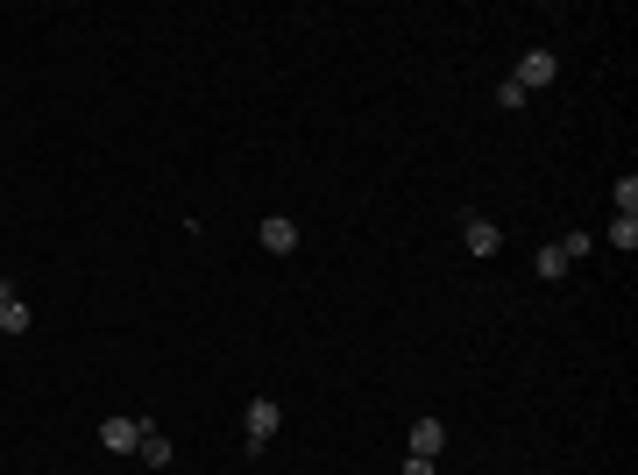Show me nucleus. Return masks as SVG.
Segmentation results:
<instances>
[{
  "instance_id": "obj_9",
  "label": "nucleus",
  "mask_w": 638,
  "mask_h": 475,
  "mask_svg": "<svg viewBox=\"0 0 638 475\" xmlns=\"http://www.w3.org/2000/svg\"><path fill=\"white\" fill-rule=\"evenodd\" d=\"M135 454H142L149 468H171V440H164V433H156V426L142 433V447H135Z\"/></svg>"
},
{
  "instance_id": "obj_8",
  "label": "nucleus",
  "mask_w": 638,
  "mask_h": 475,
  "mask_svg": "<svg viewBox=\"0 0 638 475\" xmlns=\"http://www.w3.org/2000/svg\"><path fill=\"white\" fill-rule=\"evenodd\" d=\"M440 447H447V426H440V419H419V426H412V454H426V461H433Z\"/></svg>"
},
{
  "instance_id": "obj_6",
  "label": "nucleus",
  "mask_w": 638,
  "mask_h": 475,
  "mask_svg": "<svg viewBox=\"0 0 638 475\" xmlns=\"http://www.w3.org/2000/svg\"><path fill=\"white\" fill-rule=\"evenodd\" d=\"M256 234H263V249H270V256H291V249H298V227H291L284 213H270Z\"/></svg>"
},
{
  "instance_id": "obj_1",
  "label": "nucleus",
  "mask_w": 638,
  "mask_h": 475,
  "mask_svg": "<svg viewBox=\"0 0 638 475\" xmlns=\"http://www.w3.org/2000/svg\"><path fill=\"white\" fill-rule=\"evenodd\" d=\"M242 419H249V454H263V447L277 440V426H284V412H277V398H256V405H249Z\"/></svg>"
},
{
  "instance_id": "obj_10",
  "label": "nucleus",
  "mask_w": 638,
  "mask_h": 475,
  "mask_svg": "<svg viewBox=\"0 0 638 475\" xmlns=\"http://www.w3.org/2000/svg\"><path fill=\"white\" fill-rule=\"evenodd\" d=\"M617 220H638V178H617Z\"/></svg>"
},
{
  "instance_id": "obj_3",
  "label": "nucleus",
  "mask_w": 638,
  "mask_h": 475,
  "mask_svg": "<svg viewBox=\"0 0 638 475\" xmlns=\"http://www.w3.org/2000/svg\"><path fill=\"white\" fill-rule=\"evenodd\" d=\"M553 71H561V64H553V50H525V57H518V71H511V86L539 93V86H553Z\"/></svg>"
},
{
  "instance_id": "obj_7",
  "label": "nucleus",
  "mask_w": 638,
  "mask_h": 475,
  "mask_svg": "<svg viewBox=\"0 0 638 475\" xmlns=\"http://www.w3.org/2000/svg\"><path fill=\"white\" fill-rule=\"evenodd\" d=\"M0 334H29V305L15 284H0Z\"/></svg>"
},
{
  "instance_id": "obj_11",
  "label": "nucleus",
  "mask_w": 638,
  "mask_h": 475,
  "mask_svg": "<svg viewBox=\"0 0 638 475\" xmlns=\"http://www.w3.org/2000/svg\"><path fill=\"white\" fill-rule=\"evenodd\" d=\"M610 249H638V220H610Z\"/></svg>"
},
{
  "instance_id": "obj_2",
  "label": "nucleus",
  "mask_w": 638,
  "mask_h": 475,
  "mask_svg": "<svg viewBox=\"0 0 638 475\" xmlns=\"http://www.w3.org/2000/svg\"><path fill=\"white\" fill-rule=\"evenodd\" d=\"M582 249H589V234H568V242H546V249H539V277H546V284H553V277H568V263H575Z\"/></svg>"
},
{
  "instance_id": "obj_5",
  "label": "nucleus",
  "mask_w": 638,
  "mask_h": 475,
  "mask_svg": "<svg viewBox=\"0 0 638 475\" xmlns=\"http://www.w3.org/2000/svg\"><path fill=\"white\" fill-rule=\"evenodd\" d=\"M461 249H468V256H497V249H504L497 220H468V227H461Z\"/></svg>"
},
{
  "instance_id": "obj_12",
  "label": "nucleus",
  "mask_w": 638,
  "mask_h": 475,
  "mask_svg": "<svg viewBox=\"0 0 638 475\" xmlns=\"http://www.w3.org/2000/svg\"><path fill=\"white\" fill-rule=\"evenodd\" d=\"M405 475H440V468H433L426 454H412V461H405Z\"/></svg>"
},
{
  "instance_id": "obj_4",
  "label": "nucleus",
  "mask_w": 638,
  "mask_h": 475,
  "mask_svg": "<svg viewBox=\"0 0 638 475\" xmlns=\"http://www.w3.org/2000/svg\"><path fill=\"white\" fill-rule=\"evenodd\" d=\"M142 433H149V419H100V447L107 454H135Z\"/></svg>"
}]
</instances>
